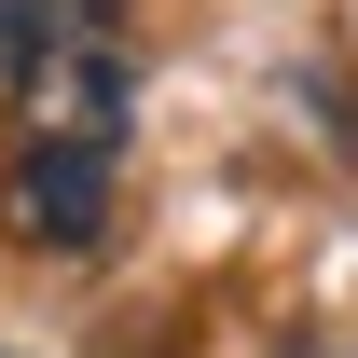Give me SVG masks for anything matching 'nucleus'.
Listing matches in <instances>:
<instances>
[{
	"label": "nucleus",
	"instance_id": "nucleus-1",
	"mask_svg": "<svg viewBox=\"0 0 358 358\" xmlns=\"http://www.w3.org/2000/svg\"><path fill=\"white\" fill-rule=\"evenodd\" d=\"M124 110H138V83H124V55L96 28H69V42L28 55V138L42 152H110L124 166Z\"/></svg>",
	"mask_w": 358,
	"mask_h": 358
},
{
	"label": "nucleus",
	"instance_id": "nucleus-2",
	"mask_svg": "<svg viewBox=\"0 0 358 358\" xmlns=\"http://www.w3.org/2000/svg\"><path fill=\"white\" fill-rule=\"evenodd\" d=\"M14 234L28 248H96L110 234V152H42V138H14Z\"/></svg>",
	"mask_w": 358,
	"mask_h": 358
}]
</instances>
